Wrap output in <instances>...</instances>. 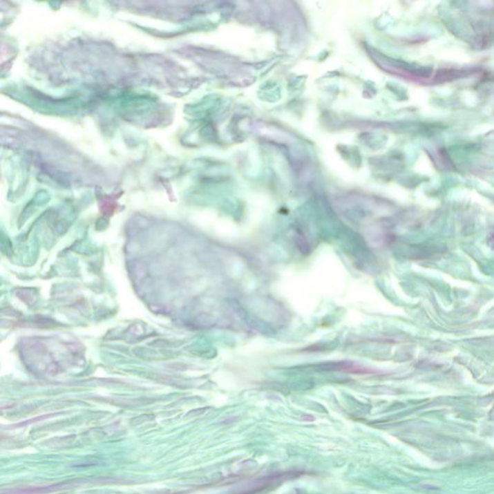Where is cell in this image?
Segmentation results:
<instances>
[{"label":"cell","mask_w":494,"mask_h":494,"mask_svg":"<svg viewBox=\"0 0 494 494\" xmlns=\"http://www.w3.org/2000/svg\"><path fill=\"white\" fill-rule=\"evenodd\" d=\"M328 370H337V371L349 372L354 374H373L376 373L374 370L364 368V367L359 366L354 363L350 362H339V363L327 365Z\"/></svg>","instance_id":"obj_1"}]
</instances>
